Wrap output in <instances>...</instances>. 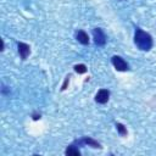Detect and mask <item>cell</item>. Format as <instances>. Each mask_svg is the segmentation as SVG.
<instances>
[{"label": "cell", "mask_w": 156, "mask_h": 156, "mask_svg": "<svg viewBox=\"0 0 156 156\" xmlns=\"http://www.w3.org/2000/svg\"><path fill=\"white\" fill-rule=\"evenodd\" d=\"M134 43L143 51H149L152 48V38H151V35L149 33L141 30L140 28H136V30H135Z\"/></svg>", "instance_id": "obj_1"}, {"label": "cell", "mask_w": 156, "mask_h": 156, "mask_svg": "<svg viewBox=\"0 0 156 156\" xmlns=\"http://www.w3.org/2000/svg\"><path fill=\"white\" fill-rule=\"evenodd\" d=\"M93 35H94V41L96 45H104L106 43V35L105 33L102 32L101 28H94L93 30Z\"/></svg>", "instance_id": "obj_2"}, {"label": "cell", "mask_w": 156, "mask_h": 156, "mask_svg": "<svg viewBox=\"0 0 156 156\" xmlns=\"http://www.w3.org/2000/svg\"><path fill=\"white\" fill-rule=\"evenodd\" d=\"M112 65L117 71H127L128 69V63L121 57V56H113L112 57Z\"/></svg>", "instance_id": "obj_3"}, {"label": "cell", "mask_w": 156, "mask_h": 156, "mask_svg": "<svg viewBox=\"0 0 156 156\" xmlns=\"http://www.w3.org/2000/svg\"><path fill=\"white\" fill-rule=\"evenodd\" d=\"M110 98V91L107 89H100L95 96V101L98 104H106Z\"/></svg>", "instance_id": "obj_4"}, {"label": "cell", "mask_w": 156, "mask_h": 156, "mask_svg": "<svg viewBox=\"0 0 156 156\" xmlns=\"http://www.w3.org/2000/svg\"><path fill=\"white\" fill-rule=\"evenodd\" d=\"M18 54H20V56H21L22 60H26L29 56V54H30L29 45H27L24 43H18Z\"/></svg>", "instance_id": "obj_5"}, {"label": "cell", "mask_w": 156, "mask_h": 156, "mask_svg": "<svg viewBox=\"0 0 156 156\" xmlns=\"http://www.w3.org/2000/svg\"><path fill=\"white\" fill-rule=\"evenodd\" d=\"M76 39H77L80 44H83V45L89 44V37H88V34H87L84 30H77V32H76Z\"/></svg>", "instance_id": "obj_6"}, {"label": "cell", "mask_w": 156, "mask_h": 156, "mask_svg": "<svg viewBox=\"0 0 156 156\" xmlns=\"http://www.w3.org/2000/svg\"><path fill=\"white\" fill-rule=\"evenodd\" d=\"M78 144H87V145L93 146V147H100V144L98 141H95L94 139H91V138H84L80 141H78Z\"/></svg>", "instance_id": "obj_7"}, {"label": "cell", "mask_w": 156, "mask_h": 156, "mask_svg": "<svg viewBox=\"0 0 156 156\" xmlns=\"http://www.w3.org/2000/svg\"><path fill=\"white\" fill-rule=\"evenodd\" d=\"M66 155H80V151L79 149L74 147V145H69L67 149H66Z\"/></svg>", "instance_id": "obj_8"}, {"label": "cell", "mask_w": 156, "mask_h": 156, "mask_svg": "<svg viewBox=\"0 0 156 156\" xmlns=\"http://www.w3.org/2000/svg\"><path fill=\"white\" fill-rule=\"evenodd\" d=\"M116 128H117L119 135H122V136H126V135H127V128H126L122 123H117V124H116Z\"/></svg>", "instance_id": "obj_9"}, {"label": "cell", "mask_w": 156, "mask_h": 156, "mask_svg": "<svg viewBox=\"0 0 156 156\" xmlns=\"http://www.w3.org/2000/svg\"><path fill=\"white\" fill-rule=\"evenodd\" d=\"M74 71H76L77 73H85V72H87V67H85V65H83V63L76 65V66H74Z\"/></svg>", "instance_id": "obj_10"}, {"label": "cell", "mask_w": 156, "mask_h": 156, "mask_svg": "<svg viewBox=\"0 0 156 156\" xmlns=\"http://www.w3.org/2000/svg\"><path fill=\"white\" fill-rule=\"evenodd\" d=\"M67 83H68V77L66 78V80H65V83H63V85H62V90H63V89H66V85H67Z\"/></svg>", "instance_id": "obj_11"}, {"label": "cell", "mask_w": 156, "mask_h": 156, "mask_svg": "<svg viewBox=\"0 0 156 156\" xmlns=\"http://www.w3.org/2000/svg\"><path fill=\"white\" fill-rule=\"evenodd\" d=\"M33 118H34V119H38V118H40V115H39V116H38V115H34Z\"/></svg>", "instance_id": "obj_12"}]
</instances>
